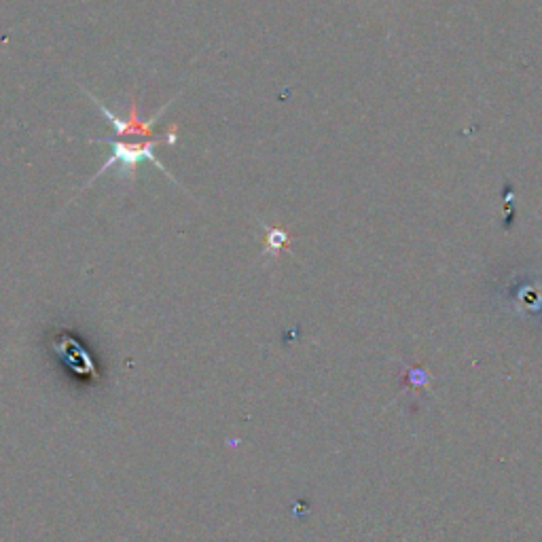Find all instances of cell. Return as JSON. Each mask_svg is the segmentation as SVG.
I'll use <instances>...</instances> for the list:
<instances>
[{
  "instance_id": "obj_4",
  "label": "cell",
  "mask_w": 542,
  "mask_h": 542,
  "mask_svg": "<svg viewBox=\"0 0 542 542\" xmlns=\"http://www.w3.org/2000/svg\"><path fill=\"white\" fill-rule=\"evenodd\" d=\"M288 242V236H286V233L282 231V229H274V231H269V236H267V250H271V248H280V246H284Z\"/></svg>"
},
{
  "instance_id": "obj_1",
  "label": "cell",
  "mask_w": 542,
  "mask_h": 542,
  "mask_svg": "<svg viewBox=\"0 0 542 542\" xmlns=\"http://www.w3.org/2000/svg\"><path fill=\"white\" fill-rule=\"evenodd\" d=\"M89 142H96V144H108L111 147V157H108L102 168L94 174V178H89V183L83 187V189H89L92 187L96 180L108 172L111 168H119L121 170V176L128 180V183H132V180L136 178V170L144 164V161H149V164H153L159 172H164L174 185L176 178L170 174V170L161 164V161L157 159L155 151L157 147H161V144H170V147H174V144L178 142V128L176 125H170V130H166L161 136L153 138V140H119V138H89Z\"/></svg>"
},
{
  "instance_id": "obj_3",
  "label": "cell",
  "mask_w": 542,
  "mask_h": 542,
  "mask_svg": "<svg viewBox=\"0 0 542 542\" xmlns=\"http://www.w3.org/2000/svg\"><path fill=\"white\" fill-rule=\"evenodd\" d=\"M53 348H56V352L62 356L64 363L70 369H75L79 375H96V367L92 363V358H89V354L79 346L75 339L62 337L60 341L53 343Z\"/></svg>"
},
{
  "instance_id": "obj_2",
  "label": "cell",
  "mask_w": 542,
  "mask_h": 542,
  "mask_svg": "<svg viewBox=\"0 0 542 542\" xmlns=\"http://www.w3.org/2000/svg\"><path fill=\"white\" fill-rule=\"evenodd\" d=\"M81 89L85 92V96L98 106V111L108 119V123H111V128L115 130V138H119V140H153V138H157V136H153L155 123L161 119V115L166 113V108H170V104L174 102V100L166 102L151 117H142L140 98L134 94L128 104V113L119 115V113L111 111V108H108L106 104H102V100H98L92 92H89V89H85V87H81Z\"/></svg>"
}]
</instances>
